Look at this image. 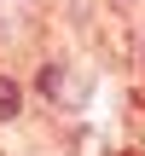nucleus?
<instances>
[{
	"instance_id": "4",
	"label": "nucleus",
	"mask_w": 145,
	"mask_h": 156,
	"mask_svg": "<svg viewBox=\"0 0 145 156\" xmlns=\"http://www.w3.org/2000/svg\"><path fill=\"white\" fill-rule=\"evenodd\" d=\"M116 6H139V0H116Z\"/></svg>"
},
{
	"instance_id": "3",
	"label": "nucleus",
	"mask_w": 145,
	"mask_h": 156,
	"mask_svg": "<svg viewBox=\"0 0 145 156\" xmlns=\"http://www.w3.org/2000/svg\"><path fill=\"white\" fill-rule=\"evenodd\" d=\"M139 69H145V41H139Z\"/></svg>"
},
{
	"instance_id": "1",
	"label": "nucleus",
	"mask_w": 145,
	"mask_h": 156,
	"mask_svg": "<svg viewBox=\"0 0 145 156\" xmlns=\"http://www.w3.org/2000/svg\"><path fill=\"white\" fill-rule=\"evenodd\" d=\"M64 87H70V75H64V64H35V75H29V98H41V104H58L64 98Z\"/></svg>"
},
{
	"instance_id": "2",
	"label": "nucleus",
	"mask_w": 145,
	"mask_h": 156,
	"mask_svg": "<svg viewBox=\"0 0 145 156\" xmlns=\"http://www.w3.org/2000/svg\"><path fill=\"white\" fill-rule=\"evenodd\" d=\"M23 104H29V81L0 75V122H17V116H23Z\"/></svg>"
}]
</instances>
